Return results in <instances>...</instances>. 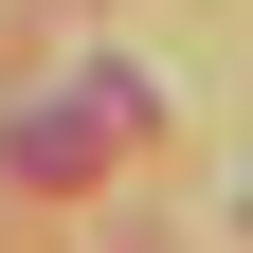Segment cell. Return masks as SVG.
Returning <instances> with one entry per match:
<instances>
[{
    "label": "cell",
    "instance_id": "cell-1",
    "mask_svg": "<svg viewBox=\"0 0 253 253\" xmlns=\"http://www.w3.org/2000/svg\"><path fill=\"white\" fill-rule=\"evenodd\" d=\"M126 126H145V73H90L73 109H18V126H0V163H18V181H54V199H73V181H90V163H109V145H126Z\"/></svg>",
    "mask_w": 253,
    "mask_h": 253
}]
</instances>
